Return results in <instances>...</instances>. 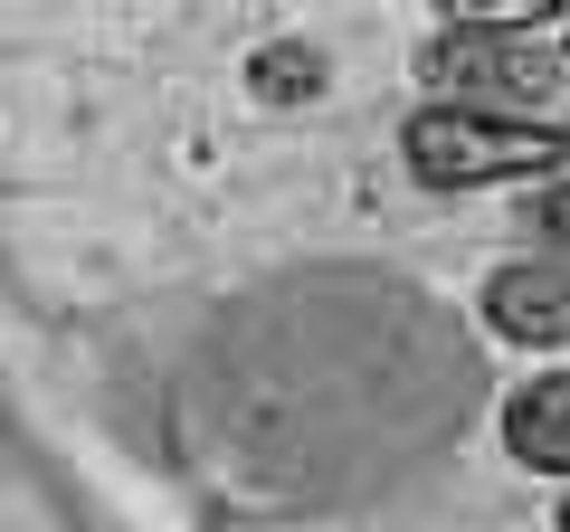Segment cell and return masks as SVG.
<instances>
[{
	"mask_svg": "<svg viewBox=\"0 0 570 532\" xmlns=\"http://www.w3.org/2000/svg\"><path fill=\"white\" fill-rule=\"evenodd\" d=\"M504 447L523 456L532 475H561V466H570V381H561V371H551V381H532V390H513Z\"/></svg>",
	"mask_w": 570,
	"mask_h": 532,
	"instance_id": "277c9868",
	"label": "cell"
},
{
	"mask_svg": "<svg viewBox=\"0 0 570 532\" xmlns=\"http://www.w3.org/2000/svg\"><path fill=\"white\" fill-rule=\"evenodd\" d=\"M419 77L438 86V105H466V115H523L561 134V48L551 39H513V29H448L428 39Z\"/></svg>",
	"mask_w": 570,
	"mask_h": 532,
	"instance_id": "6da1fadb",
	"label": "cell"
},
{
	"mask_svg": "<svg viewBox=\"0 0 570 532\" xmlns=\"http://www.w3.org/2000/svg\"><path fill=\"white\" fill-rule=\"evenodd\" d=\"M247 77H257V96H266V105H305V96H324V58H314L305 39L257 48V67H247Z\"/></svg>",
	"mask_w": 570,
	"mask_h": 532,
	"instance_id": "5b68a950",
	"label": "cell"
},
{
	"mask_svg": "<svg viewBox=\"0 0 570 532\" xmlns=\"http://www.w3.org/2000/svg\"><path fill=\"white\" fill-rule=\"evenodd\" d=\"M409 171L428 190H475V181H523V171L561 162V134L551 124H504V115H466V105H428L409 115Z\"/></svg>",
	"mask_w": 570,
	"mask_h": 532,
	"instance_id": "7a4b0ae2",
	"label": "cell"
},
{
	"mask_svg": "<svg viewBox=\"0 0 570 532\" xmlns=\"http://www.w3.org/2000/svg\"><path fill=\"white\" fill-rule=\"evenodd\" d=\"M466 29H523V20H561V0H438Z\"/></svg>",
	"mask_w": 570,
	"mask_h": 532,
	"instance_id": "8992f818",
	"label": "cell"
},
{
	"mask_svg": "<svg viewBox=\"0 0 570 532\" xmlns=\"http://www.w3.org/2000/svg\"><path fill=\"white\" fill-rule=\"evenodd\" d=\"M485 324L504 333V343L561 352V333H570V276H561V257L504 266V276H494V286H485Z\"/></svg>",
	"mask_w": 570,
	"mask_h": 532,
	"instance_id": "3957f363",
	"label": "cell"
}]
</instances>
